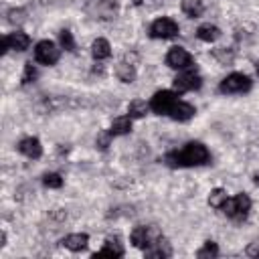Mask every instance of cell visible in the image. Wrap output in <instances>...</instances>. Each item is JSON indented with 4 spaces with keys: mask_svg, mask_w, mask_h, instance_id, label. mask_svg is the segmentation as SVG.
Masks as SVG:
<instances>
[{
    "mask_svg": "<svg viewBox=\"0 0 259 259\" xmlns=\"http://www.w3.org/2000/svg\"><path fill=\"white\" fill-rule=\"evenodd\" d=\"M16 150H18L22 156L30 158V160H38V158L42 156V146H40V140H38V138H32V136L22 138V140L16 144Z\"/></svg>",
    "mask_w": 259,
    "mask_h": 259,
    "instance_id": "obj_11",
    "label": "cell"
},
{
    "mask_svg": "<svg viewBox=\"0 0 259 259\" xmlns=\"http://www.w3.org/2000/svg\"><path fill=\"white\" fill-rule=\"evenodd\" d=\"M253 182H255V184H257V186H259V172H257V174H255V176H253Z\"/></svg>",
    "mask_w": 259,
    "mask_h": 259,
    "instance_id": "obj_31",
    "label": "cell"
},
{
    "mask_svg": "<svg viewBox=\"0 0 259 259\" xmlns=\"http://www.w3.org/2000/svg\"><path fill=\"white\" fill-rule=\"evenodd\" d=\"M196 36L204 42H214L219 36H221V28L217 24H210V22H204L196 28Z\"/></svg>",
    "mask_w": 259,
    "mask_h": 259,
    "instance_id": "obj_19",
    "label": "cell"
},
{
    "mask_svg": "<svg viewBox=\"0 0 259 259\" xmlns=\"http://www.w3.org/2000/svg\"><path fill=\"white\" fill-rule=\"evenodd\" d=\"M200 85H202V77L198 75V71L194 67L182 69L174 77V91L178 95L180 93H186V91H196V89H200Z\"/></svg>",
    "mask_w": 259,
    "mask_h": 259,
    "instance_id": "obj_4",
    "label": "cell"
},
{
    "mask_svg": "<svg viewBox=\"0 0 259 259\" xmlns=\"http://www.w3.org/2000/svg\"><path fill=\"white\" fill-rule=\"evenodd\" d=\"M59 40H61V49H65V51H69V53H73V51L77 49L75 38H73L71 30H67V28H63V30L59 32Z\"/></svg>",
    "mask_w": 259,
    "mask_h": 259,
    "instance_id": "obj_25",
    "label": "cell"
},
{
    "mask_svg": "<svg viewBox=\"0 0 259 259\" xmlns=\"http://www.w3.org/2000/svg\"><path fill=\"white\" fill-rule=\"evenodd\" d=\"M42 184L47 188H61L63 186V176L59 172H47L42 176Z\"/></svg>",
    "mask_w": 259,
    "mask_h": 259,
    "instance_id": "obj_26",
    "label": "cell"
},
{
    "mask_svg": "<svg viewBox=\"0 0 259 259\" xmlns=\"http://www.w3.org/2000/svg\"><path fill=\"white\" fill-rule=\"evenodd\" d=\"M91 57L95 61H105L111 57V45L107 38H95L91 42Z\"/></svg>",
    "mask_w": 259,
    "mask_h": 259,
    "instance_id": "obj_16",
    "label": "cell"
},
{
    "mask_svg": "<svg viewBox=\"0 0 259 259\" xmlns=\"http://www.w3.org/2000/svg\"><path fill=\"white\" fill-rule=\"evenodd\" d=\"M194 113H196V107L192 105V103H186V101H176L174 103V107L170 109V113H168V117H172L174 121H188V119H192L194 117Z\"/></svg>",
    "mask_w": 259,
    "mask_h": 259,
    "instance_id": "obj_12",
    "label": "cell"
},
{
    "mask_svg": "<svg viewBox=\"0 0 259 259\" xmlns=\"http://www.w3.org/2000/svg\"><path fill=\"white\" fill-rule=\"evenodd\" d=\"M160 237H162V233H160V229L154 227V225H148V227H146V225H140V227H136V229L132 231V235H130L132 245L138 247V249H148V247L154 245Z\"/></svg>",
    "mask_w": 259,
    "mask_h": 259,
    "instance_id": "obj_5",
    "label": "cell"
},
{
    "mask_svg": "<svg viewBox=\"0 0 259 259\" xmlns=\"http://www.w3.org/2000/svg\"><path fill=\"white\" fill-rule=\"evenodd\" d=\"M223 214L229 217L231 221L235 223H243L247 217H249V210H251V198L247 192H239L235 196H229L225 200V204L221 206Z\"/></svg>",
    "mask_w": 259,
    "mask_h": 259,
    "instance_id": "obj_2",
    "label": "cell"
},
{
    "mask_svg": "<svg viewBox=\"0 0 259 259\" xmlns=\"http://www.w3.org/2000/svg\"><path fill=\"white\" fill-rule=\"evenodd\" d=\"M180 8L188 18H200L204 12V2L202 0H182Z\"/></svg>",
    "mask_w": 259,
    "mask_h": 259,
    "instance_id": "obj_20",
    "label": "cell"
},
{
    "mask_svg": "<svg viewBox=\"0 0 259 259\" xmlns=\"http://www.w3.org/2000/svg\"><path fill=\"white\" fill-rule=\"evenodd\" d=\"M132 132V117L130 115H119L111 121L109 125V134L115 138V136H125Z\"/></svg>",
    "mask_w": 259,
    "mask_h": 259,
    "instance_id": "obj_18",
    "label": "cell"
},
{
    "mask_svg": "<svg viewBox=\"0 0 259 259\" xmlns=\"http://www.w3.org/2000/svg\"><path fill=\"white\" fill-rule=\"evenodd\" d=\"M8 22H16V20H24V10L22 8H10L8 12Z\"/></svg>",
    "mask_w": 259,
    "mask_h": 259,
    "instance_id": "obj_29",
    "label": "cell"
},
{
    "mask_svg": "<svg viewBox=\"0 0 259 259\" xmlns=\"http://www.w3.org/2000/svg\"><path fill=\"white\" fill-rule=\"evenodd\" d=\"M251 87H253V81H251L249 75H245V73H231V75H227L221 81L219 91L223 95H237V93L251 91Z\"/></svg>",
    "mask_w": 259,
    "mask_h": 259,
    "instance_id": "obj_3",
    "label": "cell"
},
{
    "mask_svg": "<svg viewBox=\"0 0 259 259\" xmlns=\"http://www.w3.org/2000/svg\"><path fill=\"white\" fill-rule=\"evenodd\" d=\"M212 57H217L223 65H227V63H231V61H233V53H227V49H225V47L214 49V51H212Z\"/></svg>",
    "mask_w": 259,
    "mask_h": 259,
    "instance_id": "obj_28",
    "label": "cell"
},
{
    "mask_svg": "<svg viewBox=\"0 0 259 259\" xmlns=\"http://www.w3.org/2000/svg\"><path fill=\"white\" fill-rule=\"evenodd\" d=\"M111 134H109V130L107 132H101L97 138H95V146L99 148V150H107L109 148V144H111Z\"/></svg>",
    "mask_w": 259,
    "mask_h": 259,
    "instance_id": "obj_27",
    "label": "cell"
},
{
    "mask_svg": "<svg viewBox=\"0 0 259 259\" xmlns=\"http://www.w3.org/2000/svg\"><path fill=\"white\" fill-rule=\"evenodd\" d=\"M245 253H247V257H251V259H259V241L249 243L247 249H245Z\"/></svg>",
    "mask_w": 259,
    "mask_h": 259,
    "instance_id": "obj_30",
    "label": "cell"
},
{
    "mask_svg": "<svg viewBox=\"0 0 259 259\" xmlns=\"http://www.w3.org/2000/svg\"><path fill=\"white\" fill-rule=\"evenodd\" d=\"M61 245H63L65 249L73 251V253L83 251V249L89 245V235H87V233H71V235H67L65 239H61Z\"/></svg>",
    "mask_w": 259,
    "mask_h": 259,
    "instance_id": "obj_13",
    "label": "cell"
},
{
    "mask_svg": "<svg viewBox=\"0 0 259 259\" xmlns=\"http://www.w3.org/2000/svg\"><path fill=\"white\" fill-rule=\"evenodd\" d=\"M93 257H123V247L117 237H109L105 239L103 247L97 253H93Z\"/></svg>",
    "mask_w": 259,
    "mask_h": 259,
    "instance_id": "obj_15",
    "label": "cell"
},
{
    "mask_svg": "<svg viewBox=\"0 0 259 259\" xmlns=\"http://www.w3.org/2000/svg\"><path fill=\"white\" fill-rule=\"evenodd\" d=\"M59 57H61V49L53 40H47L45 38V40H38L34 45V61L36 63L47 65V67H53V65H57Z\"/></svg>",
    "mask_w": 259,
    "mask_h": 259,
    "instance_id": "obj_7",
    "label": "cell"
},
{
    "mask_svg": "<svg viewBox=\"0 0 259 259\" xmlns=\"http://www.w3.org/2000/svg\"><path fill=\"white\" fill-rule=\"evenodd\" d=\"M166 65H168L170 69L182 71V69L192 67V65H194V59H192V55H190L184 47H172V49L166 53Z\"/></svg>",
    "mask_w": 259,
    "mask_h": 259,
    "instance_id": "obj_9",
    "label": "cell"
},
{
    "mask_svg": "<svg viewBox=\"0 0 259 259\" xmlns=\"http://www.w3.org/2000/svg\"><path fill=\"white\" fill-rule=\"evenodd\" d=\"M115 75L121 83H134L136 81V65L123 59L121 63L115 65Z\"/></svg>",
    "mask_w": 259,
    "mask_h": 259,
    "instance_id": "obj_17",
    "label": "cell"
},
{
    "mask_svg": "<svg viewBox=\"0 0 259 259\" xmlns=\"http://www.w3.org/2000/svg\"><path fill=\"white\" fill-rule=\"evenodd\" d=\"M227 198H229V194H227L225 188H212V190L208 192V204H210L212 208H221Z\"/></svg>",
    "mask_w": 259,
    "mask_h": 259,
    "instance_id": "obj_22",
    "label": "cell"
},
{
    "mask_svg": "<svg viewBox=\"0 0 259 259\" xmlns=\"http://www.w3.org/2000/svg\"><path fill=\"white\" fill-rule=\"evenodd\" d=\"M180 32V26L174 18H168V16H162V18H156L152 24H150V36L152 38H174L176 34Z\"/></svg>",
    "mask_w": 259,
    "mask_h": 259,
    "instance_id": "obj_8",
    "label": "cell"
},
{
    "mask_svg": "<svg viewBox=\"0 0 259 259\" xmlns=\"http://www.w3.org/2000/svg\"><path fill=\"white\" fill-rule=\"evenodd\" d=\"M30 47V36L22 30H14V32H8L4 38H2V53H8V51H16V53H22Z\"/></svg>",
    "mask_w": 259,
    "mask_h": 259,
    "instance_id": "obj_10",
    "label": "cell"
},
{
    "mask_svg": "<svg viewBox=\"0 0 259 259\" xmlns=\"http://www.w3.org/2000/svg\"><path fill=\"white\" fill-rule=\"evenodd\" d=\"M176 101H178V93L174 89H162V91H156L152 95L150 109L154 113H158V115H168Z\"/></svg>",
    "mask_w": 259,
    "mask_h": 259,
    "instance_id": "obj_6",
    "label": "cell"
},
{
    "mask_svg": "<svg viewBox=\"0 0 259 259\" xmlns=\"http://www.w3.org/2000/svg\"><path fill=\"white\" fill-rule=\"evenodd\" d=\"M36 77H38V71H36V67L28 61V63H24V69H22V77H20V83L22 85H30V83H34L36 81Z\"/></svg>",
    "mask_w": 259,
    "mask_h": 259,
    "instance_id": "obj_24",
    "label": "cell"
},
{
    "mask_svg": "<svg viewBox=\"0 0 259 259\" xmlns=\"http://www.w3.org/2000/svg\"><path fill=\"white\" fill-rule=\"evenodd\" d=\"M255 69H257V75H259V61L255 63Z\"/></svg>",
    "mask_w": 259,
    "mask_h": 259,
    "instance_id": "obj_32",
    "label": "cell"
},
{
    "mask_svg": "<svg viewBox=\"0 0 259 259\" xmlns=\"http://www.w3.org/2000/svg\"><path fill=\"white\" fill-rule=\"evenodd\" d=\"M148 111H150V103H146L144 99H134L127 105V115L132 119H142V117L148 115Z\"/></svg>",
    "mask_w": 259,
    "mask_h": 259,
    "instance_id": "obj_21",
    "label": "cell"
},
{
    "mask_svg": "<svg viewBox=\"0 0 259 259\" xmlns=\"http://www.w3.org/2000/svg\"><path fill=\"white\" fill-rule=\"evenodd\" d=\"M196 257L200 259H210V257H219V247L214 241H204V245L196 251Z\"/></svg>",
    "mask_w": 259,
    "mask_h": 259,
    "instance_id": "obj_23",
    "label": "cell"
},
{
    "mask_svg": "<svg viewBox=\"0 0 259 259\" xmlns=\"http://www.w3.org/2000/svg\"><path fill=\"white\" fill-rule=\"evenodd\" d=\"M144 255L146 257H152V259H166V257L172 255V247H170V243L162 235L154 245H150L148 249H144Z\"/></svg>",
    "mask_w": 259,
    "mask_h": 259,
    "instance_id": "obj_14",
    "label": "cell"
},
{
    "mask_svg": "<svg viewBox=\"0 0 259 259\" xmlns=\"http://www.w3.org/2000/svg\"><path fill=\"white\" fill-rule=\"evenodd\" d=\"M162 162L170 168H196L210 162V152L202 142H188L180 150L164 154Z\"/></svg>",
    "mask_w": 259,
    "mask_h": 259,
    "instance_id": "obj_1",
    "label": "cell"
}]
</instances>
